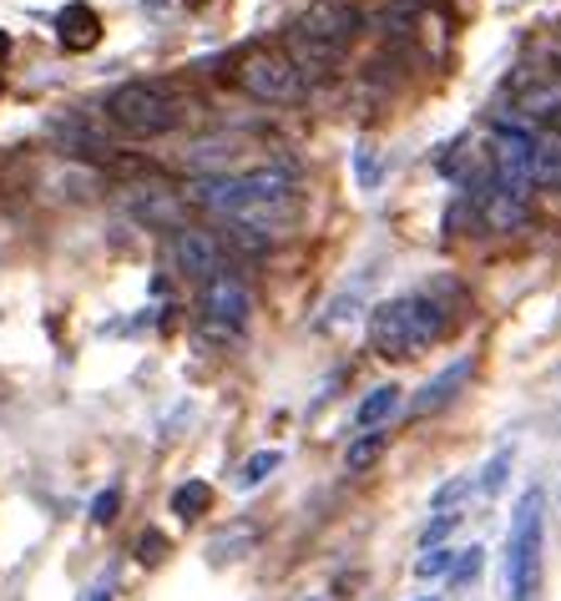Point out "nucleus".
I'll return each mask as SVG.
<instances>
[{"mask_svg":"<svg viewBox=\"0 0 561 601\" xmlns=\"http://www.w3.org/2000/svg\"><path fill=\"white\" fill-rule=\"evenodd\" d=\"M506 470H511V450H496L486 465H481V481H475V490H481V496H496V490L506 485Z\"/></svg>","mask_w":561,"mask_h":601,"instance_id":"412c9836","label":"nucleus"},{"mask_svg":"<svg viewBox=\"0 0 561 601\" xmlns=\"http://www.w3.org/2000/svg\"><path fill=\"white\" fill-rule=\"evenodd\" d=\"M0 91H5V81H0Z\"/></svg>","mask_w":561,"mask_h":601,"instance_id":"c85d7f7f","label":"nucleus"},{"mask_svg":"<svg viewBox=\"0 0 561 601\" xmlns=\"http://www.w3.org/2000/svg\"><path fill=\"white\" fill-rule=\"evenodd\" d=\"M460 526V511H435V521H425V530H420V551H430V546H441L450 530Z\"/></svg>","mask_w":561,"mask_h":601,"instance_id":"5701e85b","label":"nucleus"},{"mask_svg":"<svg viewBox=\"0 0 561 601\" xmlns=\"http://www.w3.org/2000/svg\"><path fill=\"white\" fill-rule=\"evenodd\" d=\"M481 566H486V551H481V546H471V551H456L450 581H456V587H471L475 576H481Z\"/></svg>","mask_w":561,"mask_h":601,"instance_id":"4be33fe9","label":"nucleus"},{"mask_svg":"<svg viewBox=\"0 0 561 601\" xmlns=\"http://www.w3.org/2000/svg\"><path fill=\"white\" fill-rule=\"evenodd\" d=\"M56 41L66 51H91V46L102 41V15L91 11L87 0H66L56 15Z\"/></svg>","mask_w":561,"mask_h":601,"instance_id":"9b49d317","label":"nucleus"},{"mask_svg":"<svg viewBox=\"0 0 561 601\" xmlns=\"http://www.w3.org/2000/svg\"><path fill=\"white\" fill-rule=\"evenodd\" d=\"M294 172L289 167H243V172L197 177L188 188V203L218 213L222 222H243L253 233H279L294 218Z\"/></svg>","mask_w":561,"mask_h":601,"instance_id":"f257e3e1","label":"nucleus"},{"mask_svg":"<svg viewBox=\"0 0 561 601\" xmlns=\"http://www.w3.org/2000/svg\"><path fill=\"white\" fill-rule=\"evenodd\" d=\"M475 213L490 233H521L532 222V192L506 182V177H490L486 188L475 192Z\"/></svg>","mask_w":561,"mask_h":601,"instance_id":"6e6552de","label":"nucleus"},{"mask_svg":"<svg viewBox=\"0 0 561 601\" xmlns=\"http://www.w3.org/2000/svg\"><path fill=\"white\" fill-rule=\"evenodd\" d=\"M294 30H304V36H314V41H324V46H334V51H349L355 36L365 30V15H359L349 0H314L309 11L294 21Z\"/></svg>","mask_w":561,"mask_h":601,"instance_id":"1a4fd4ad","label":"nucleus"},{"mask_svg":"<svg viewBox=\"0 0 561 601\" xmlns=\"http://www.w3.org/2000/svg\"><path fill=\"white\" fill-rule=\"evenodd\" d=\"M248 319H253V294L248 283L238 273H213L203 283V298H197V329H203L213 344H238L248 334Z\"/></svg>","mask_w":561,"mask_h":601,"instance_id":"423d86ee","label":"nucleus"},{"mask_svg":"<svg viewBox=\"0 0 561 601\" xmlns=\"http://www.w3.org/2000/svg\"><path fill=\"white\" fill-rule=\"evenodd\" d=\"M117 511H122V490H102V496L91 500V521H97V526H112Z\"/></svg>","mask_w":561,"mask_h":601,"instance_id":"b1692460","label":"nucleus"},{"mask_svg":"<svg viewBox=\"0 0 561 601\" xmlns=\"http://www.w3.org/2000/svg\"><path fill=\"white\" fill-rule=\"evenodd\" d=\"M532 188H561V137H536V148H532Z\"/></svg>","mask_w":561,"mask_h":601,"instance_id":"4468645a","label":"nucleus"},{"mask_svg":"<svg viewBox=\"0 0 561 601\" xmlns=\"http://www.w3.org/2000/svg\"><path fill=\"white\" fill-rule=\"evenodd\" d=\"M445 308L435 294H399L370 314V344L380 359H415L445 338Z\"/></svg>","mask_w":561,"mask_h":601,"instance_id":"f03ea898","label":"nucleus"},{"mask_svg":"<svg viewBox=\"0 0 561 601\" xmlns=\"http://www.w3.org/2000/svg\"><path fill=\"white\" fill-rule=\"evenodd\" d=\"M167 268L178 279H192V283H207L213 273H222V243L203 228H188L182 222L178 233H167Z\"/></svg>","mask_w":561,"mask_h":601,"instance_id":"0eeeda50","label":"nucleus"},{"mask_svg":"<svg viewBox=\"0 0 561 601\" xmlns=\"http://www.w3.org/2000/svg\"><path fill=\"white\" fill-rule=\"evenodd\" d=\"M233 87L248 91L253 102H264V106L304 102V76L294 72V61L283 56L279 46H248L233 61Z\"/></svg>","mask_w":561,"mask_h":601,"instance_id":"39448f33","label":"nucleus"},{"mask_svg":"<svg viewBox=\"0 0 561 601\" xmlns=\"http://www.w3.org/2000/svg\"><path fill=\"white\" fill-rule=\"evenodd\" d=\"M475 490V475H456V481H445L435 496H430V511H456L460 500Z\"/></svg>","mask_w":561,"mask_h":601,"instance_id":"aec40b11","label":"nucleus"},{"mask_svg":"<svg viewBox=\"0 0 561 601\" xmlns=\"http://www.w3.org/2000/svg\"><path fill=\"white\" fill-rule=\"evenodd\" d=\"M420 601H441V597H420Z\"/></svg>","mask_w":561,"mask_h":601,"instance_id":"cd10ccee","label":"nucleus"},{"mask_svg":"<svg viewBox=\"0 0 561 601\" xmlns=\"http://www.w3.org/2000/svg\"><path fill=\"white\" fill-rule=\"evenodd\" d=\"M541 551H547V490H521L506 526V601H541Z\"/></svg>","mask_w":561,"mask_h":601,"instance_id":"7ed1b4c3","label":"nucleus"},{"mask_svg":"<svg viewBox=\"0 0 561 601\" xmlns=\"http://www.w3.org/2000/svg\"><path fill=\"white\" fill-rule=\"evenodd\" d=\"M188 106H192L188 91H178L163 76H152V81H122L106 97V117L132 137H163L188 117Z\"/></svg>","mask_w":561,"mask_h":601,"instance_id":"20e7f679","label":"nucleus"},{"mask_svg":"<svg viewBox=\"0 0 561 601\" xmlns=\"http://www.w3.org/2000/svg\"><path fill=\"white\" fill-rule=\"evenodd\" d=\"M541 127H547V137H561V106H557V112H547V117H541Z\"/></svg>","mask_w":561,"mask_h":601,"instance_id":"a878e982","label":"nucleus"},{"mask_svg":"<svg viewBox=\"0 0 561 601\" xmlns=\"http://www.w3.org/2000/svg\"><path fill=\"white\" fill-rule=\"evenodd\" d=\"M471 380V354H466V359H456V365H445L441 374H435V380H425L420 384V395L410 399V410L415 414H435V410H445V405H450V399L460 395V384Z\"/></svg>","mask_w":561,"mask_h":601,"instance_id":"f8f14e48","label":"nucleus"},{"mask_svg":"<svg viewBox=\"0 0 561 601\" xmlns=\"http://www.w3.org/2000/svg\"><path fill=\"white\" fill-rule=\"evenodd\" d=\"M355 172H359V188L365 192L380 188V148H374L370 137H359L355 142Z\"/></svg>","mask_w":561,"mask_h":601,"instance_id":"f3484780","label":"nucleus"},{"mask_svg":"<svg viewBox=\"0 0 561 601\" xmlns=\"http://www.w3.org/2000/svg\"><path fill=\"white\" fill-rule=\"evenodd\" d=\"M163 551H167V541L157 536V530H148V536L137 541V561H142V566H157V561H163Z\"/></svg>","mask_w":561,"mask_h":601,"instance_id":"393cba45","label":"nucleus"},{"mask_svg":"<svg viewBox=\"0 0 561 601\" xmlns=\"http://www.w3.org/2000/svg\"><path fill=\"white\" fill-rule=\"evenodd\" d=\"M395 410H399V389H395V384H374L370 395L355 405L349 425H355L359 435H374L380 425H390V420H395Z\"/></svg>","mask_w":561,"mask_h":601,"instance_id":"ddd939ff","label":"nucleus"},{"mask_svg":"<svg viewBox=\"0 0 561 601\" xmlns=\"http://www.w3.org/2000/svg\"><path fill=\"white\" fill-rule=\"evenodd\" d=\"M450 566H456V551H445V546H430L425 557L415 561V576H420V581H441V576H450Z\"/></svg>","mask_w":561,"mask_h":601,"instance_id":"6ab92c4d","label":"nucleus"},{"mask_svg":"<svg viewBox=\"0 0 561 601\" xmlns=\"http://www.w3.org/2000/svg\"><path fill=\"white\" fill-rule=\"evenodd\" d=\"M11 56V36H5V30H0V61Z\"/></svg>","mask_w":561,"mask_h":601,"instance_id":"bb28decb","label":"nucleus"},{"mask_svg":"<svg viewBox=\"0 0 561 601\" xmlns=\"http://www.w3.org/2000/svg\"><path fill=\"white\" fill-rule=\"evenodd\" d=\"M279 465H283L279 450H253L248 460H243V470H238V485H243V490H253V485H264Z\"/></svg>","mask_w":561,"mask_h":601,"instance_id":"dca6fc26","label":"nucleus"},{"mask_svg":"<svg viewBox=\"0 0 561 601\" xmlns=\"http://www.w3.org/2000/svg\"><path fill=\"white\" fill-rule=\"evenodd\" d=\"M384 445H390V435H359V440L349 445V455H344V465L355 470V475H359V470H370L374 460L384 455Z\"/></svg>","mask_w":561,"mask_h":601,"instance_id":"a211bd4d","label":"nucleus"},{"mask_svg":"<svg viewBox=\"0 0 561 601\" xmlns=\"http://www.w3.org/2000/svg\"><path fill=\"white\" fill-rule=\"evenodd\" d=\"M279 51L294 61V72L304 76V81H309V76H334L344 66V56H349V51H334V46L314 41V36H304V30H289Z\"/></svg>","mask_w":561,"mask_h":601,"instance_id":"9d476101","label":"nucleus"},{"mask_svg":"<svg viewBox=\"0 0 561 601\" xmlns=\"http://www.w3.org/2000/svg\"><path fill=\"white\" fill-rule=\"evenodd\" d=\"M207 511H213V485L207 481H188L173 490V515H178V521H197V515H207Z\"/></svg>","mask_w":561,"mask_h":601,"instance_id":"2eb2a0df","label":"nucleus"}]
</instances>
